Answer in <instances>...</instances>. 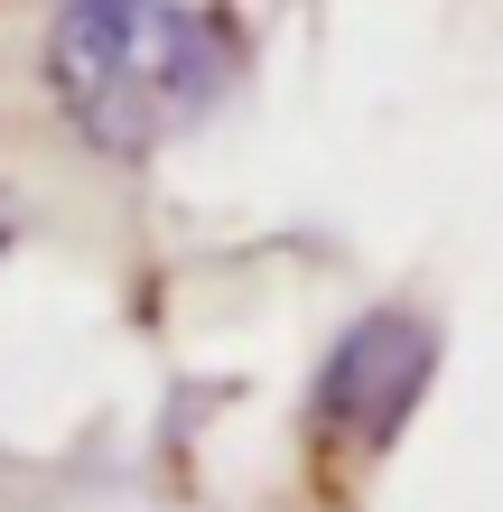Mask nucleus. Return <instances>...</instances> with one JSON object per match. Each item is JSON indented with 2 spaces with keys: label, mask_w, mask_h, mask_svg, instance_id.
<instances>
[{
  "label": "nucleus",
  "mask_w": 503,
  "mask_h": 512,
  "mask_svg": "<svg viewBox=\"0 0 503 512\" xmlns=\"http://www.w3.org/2000/svg\"><path fill=\"white\" fill-rule=\"evenodd\" d=\"M243 84V28L215 0H56L47 94L103 159H159Z\"/></svg>",
  "instance_id": "obj_1"
},
{
  "label": "nucleus",
  "mask_w": 503,
  "mask_h": 512,
  "mask_svg": "<svg viewBox=\"0 0 503 512\" xmlns=\"http://www.w3.org/2000/svg\"><path fill=\"white\" fill-rule=\"evenodd\" d=\"M438 382V317L429 308H364L345 336L317 354L308 382V447L327 475H364L373 457H392L401 429L420 419Z\"/></svg>",
  "instance_id": "obj_2"
}]
</instances>
